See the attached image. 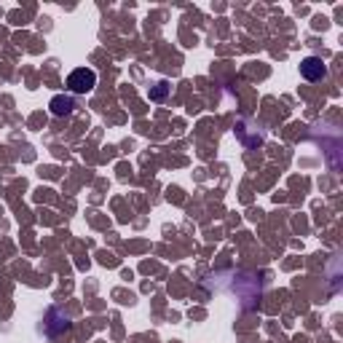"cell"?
<instances>
[{"instance_id": "7a4b0ae2", "label": "cell", "mask_w": 343, "mask_h": 343, "mask_svg": "<svg viewBox=\"0 0 343 343\" xmlns=\"http://www.w3.org/2000/svg\"><path fill=\"white\" fill-rule=\"evenodd\" d=\"M300 75L306 78V81H322V78L327 75V67L319 57H306L300 62Z\"/></svg>"}, {"instance_id": "6da1fadb", "label": "cell", "mask_w": 343, "mask_h": 343, "mask_svg": "<svg viewBox=\"0 0 343 343\" xmlns=\"http://www.w3.org/2000/svg\"><path fill=\"white\" fill-rule=\"evenodd\" d=\"M67 86H70L72 94H86V91H91V89L97 86V72L89 70V67L72 70L70 78H67Z\"/></svg>"}, {"instance_id": "3957f363", "label": "cell", "mask_w": 343, "mask_h": 343, "mask_svg": "<svg viewBox=\"0 0 343 343\" xmlns=\"http://www.w3.org/2000/svg\"><path fill=\"white\" fill-rule=\"evenodd\" d=\"M72 108H75V105H72L70 97H54V100H51V113L54 115H70Z\"/></svg>"}]
</instances>
